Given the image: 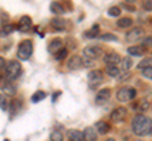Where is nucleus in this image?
<instances>
[{
  "label": "nucleus",
  "instance_id": "obj_18",
  "mask_svg": "<svg viewBox=\"0 0 152 141\" xmlns=\"http://www.w3.org/2000/svg\"><path fill=\"white\" fill-rule=\"evenodd\" d=\"M95 127H96V131H98V132H99V134H102V135L107 134L108 131L110 130V126H109L107 122H104V121H99V122H96Z\"/></svg>",
  "mask_w": 152,
  "mask_h": 141
},
{
  "label": "nucleus",
  "instance_id": "obj_16",
  "mask_svg": "<svg viewBox=\"0 0 152 141\" xmlns=\"http://www.w3.org/2000/svg\"><path fill=\"white\" fill-rule=\"evenodd\" d=\"M51 25H52L53 29L58 30V32H62L66 28V22L64 19H61V18H53V19L51 20Z\"/></svg>",
  "mask_w": 152,
  "mask_h": 141
},
{
  "label": "nucleus",
  "instance_id": "obj_25",
  "mask_svg": "<svg viewBox=\"0 0 152 141\" xmlns=\"http://www.w3.org/2000/svg\"><path fill=\"white\" fill-rule=\"evenodd\" d=\"M137 68L140 69H147V68H152V58H145L142 62L138 63Z\"/></svg>",
  "mask_w": 152,
  "mask_h": 141
},
{
  "label": "nucleus",
  "instance_id": "obj_24",
  "mask_svg": "<svg viewBox=\"0 0 152 141\" xmlns=\"http://www.w3.org/2000/svg\"><path fill=\"white\" fill-rule=\"evenodd\" d=\"M132 64H133V62H132V59L129 58V57H124L122 60H121V67H122V69L123 70H129V68L132 67Z\"/></svg>",
  "mask_w": 152,
  "mask_h": 141
},
{
  "label": "nucleus",
  "instance_id": "obj_10",
  "mask_svg": "<svg viewBox=\"0 0 152 141\" xmlns=\"http://www.w3.org/2000/svg\"><path fill=\"white\" fill-rule=\"evenodd\" d=\"M67 67L71 70L80 69L83 67V58L79 57V55H76V54L71 55V57L69 58V60H67Z\"/></svg>",
  "mask_w": 152,
  "mask_h": 141
},
{
  "label": "nucleus",
  "instance_id": "obj_32",
  "mask_svg": "<svg viewBox=\"0 0 152 141\" xmlns=\"http://www.w3.org/2000/svg\"><path fill=\"white\" fill-rule=\"evenodd\" d=\"M0 109L3 111L8 110V101H7V97L4 95H0Z\"/></svg>",
  "mask_w": 152,
  "mask_h": 141
},
{
  "label": "nucleus",
  "instance_id": "obj_6",
  "mask_svg": "<svg viewBox=\"0 0 152 141\" xmlns=\"http://www.w3.org/2000/svg\"><path fill=\"white\" fill-rule=\"evenodd\" d=\"M102 53H103V49H102V47H99V45H88L84 48L85 58H89L93 60L100 57Z\"/></svg>",
  "mask_w": 152,
  "mask_h": 141
},
{
  "label": "nucleus",
  "instance_id": "obj_19",
  "mask_svg": "<svg viewBox=\"0 0 152 141\" xmlns=\"http://www.w3.org/2000/svg\"><path fill=\"white\" fill-rule=\"evenodd\" d=\"M132 24H133V20L131 18H121V19L117 22V25L122 28V29H127V28L132 27Z\"/></svg>",
  "mask_w": 152,
  "mask_h": 141
},
{
  "label": "nucleus",
  "instance_id": "obj_23",
  "mask_svg": "<svg viewBox=\"0 0 152 141\" xmlns=\"http://www.w3.org/2000/svg\"><path fill=\"white\" fill-rule=\"evenodd\" d=\"M3 91L5 92V95H7V96H14V95H15V92H17L15 87L13 86V83H12V82H8V83L5 84V87L3 88Z\"/></svg>",
  "mask_w": 152,
  "mask_h": 141
},
{
  "label": "nucleus",
  "instance_id": "obj_11",
  "mask_svg": "<svg viewBox=\"0 0 152 141\" xmlns=\"http://www.w3.org/2000/svg\"><path fill=\"white\" fill-rule=\"evenodd\" d=\"M31 27H32V20H31V18H29V17H22L20 20H19V23H18L17 29H18L19 32H22V33H27L28 30L31 29Z\"/></svg>",
  "mask_w": 152,
  "mask_h": 141
},
{
  "label": "nucleus",
  "instance_id": "obj_35",
  "mask_svg": "<svg viewBox=\"0 0 152 141\" xmlns=\"http://www.w3.org/2000/svg\"><path fill=\"white\" fill-rule=\"evenodd\" d=\"M66 55H67V49H66V48H62V49H61V50L58 52V53L56 54V59L62 60V59L66 57Z\"/></svg>",
  "mask_w": 152,
  "mask_h": 141
},
{
  "label": "nucleus",
  "instance_id": "obj_21",
  "mask_svg": "<svg viewBox=\"0 0 152 141\" xmlns=\"http://www.w3.org/2000/svg\"><path fill=\"white\" fill-rule=\"evenodd\" d=\"M105 72H107L108 76H110V77H118L121 74V70L117 65H107Z\"/></svg>",
  "mask_w": 152,
  "mask_h": 141
},
{
  "label": "nucleus",
  "instance_id": "obj_40",
  "mask_svg": "<svg viewBox=\"0 0 152 141\" xmlns=\"http://www.w3.org/2000/svg\"><path fill=\"white\" fill-rule=\"evenodd\" d=\"M150 134L152 135V120H151V127H150Z\"/></svg>",
  "mask_w": 152,
  "mask_h": 141
},
{
  "label": "nucleus",
  "instance_id": "obj_8",
  "mask_svg": "<svg viewBox=\"0 0 152 141\" xmlns=\"http://www.w3.org/2000/svg\"><path fill=\"white\" fill-rule=\"evenodd\" d=\"M143 35H145L143 28L137 27V28H133L132 30H129L127 33L126 39H127V42H137V40L142 39V37H143Z\"/></svg>",
  "mask_w": 152,
  "mask_h": 141
},
{
  "label": "nucleus",
  "instance_id": "obj_27",
  "mask_svg": "<svg viewBox=\"0 0 152 141\" xmlns=\"http://www.w3.org/2000/svg\"><path fill=\"white\" fill-rule=\"evenodd\" d=\"M50 140L51 141H64V135L60 132V131H52L51 135H50Z\"/></svg>",
  "mask_w": 152,
  "mask_h": 141
},
{
  "label": "nucleus",
  "instance_id": "obj_30",
  "mask_svg": "<svg viewBox=\"0 0 152 141\" xmlns=\"http://www.w3.org/2000/svg\"><path fill=\"white\" fill-rule=\"evenodd\" d=\"M102 40H107V42H115L118 40L117 38V35H114V34H110V33H107V34H102L100 37H99Z\"/></svg>",
  "mask_w": 152,
  "mask_h": 141
},
{
  "label": "nucleus",
  "instance_id": "obj_1",
  "mask_svg": "<svg viewBox=\"0 0 152 141\" xmlns=\"http://www.w3.org/2000/svg\"><path fill=\"white\" fill-rule=\"evenodd\" d=\"M151 119L145 115H136L132 120V131L137 136H146L150 134Z\"/></svg>",
  "mask_w": 152,
  "mask_h": 141
},
{
  "label": "nucleus",
  "instance_id": "obj_33",
  "mask_svg": "<svg viewBox=\"0 0 152 141\" xmlns=\"http://www.w3.org/2000/svg\"><path fill=\"white\" fill-rule=\"evenodd\" d=\"M8 82H10V81H9V79L7 78L5 73H1V72H0V88L3 90V88L5 87V84H7Z\"/></svg>",
  "mask_w": 152,
  "mask_h": 141
},
{
  "label": "nucleus",
  "instance_id": "obj_20",
  "mask_svg": "<svg viewBox=\"0 0 152 141\" xmlns=\"http://www.w3.org/2000/svg\"><path fill=\"white\" fill-rule=\"evenodd\" d=\"M50 9H51V12H52V13H53V14H57V15H60V14H64V13H65V8L61 5L60 3H56V1H53V3L51 4Z\"/></svg>",
  "mask_w": 152,
  "mask_h": 141
},
{
  "label": "nucleus",
  "instance_id": "obj_39",
  "mask_svg": "<svg viewBox=\"0 0 152 141\" xmlns=\"http://www.w3.org/2000/svg\"><path fill=\"white\" fill-rule=\"evenodd\" d=\"M123 8H126L131 12H134V6H131V5H128V4H123Z\"/></svg>",
  "mask_w": 152,
  "mask_h": 141
},
{
  "label": "nucleus",
  "instance_id": "obj_5",
  "mask_svg": "<svg viewBox=\"0 0 152 141\" xmlns=\"http://www.w3.org/2000/svg\"><path fill=\"white\" fill-rule=\"evenodd\" d=\"M104 79V76H103V72L100 69H95V70H91L89 72L88 74V81H89V86L90 87H96L99 86Z\"/></svg>",
  "mask_w": 152,
  "mask_h": 141
},
{
  "label": "nucleus",
  "instance_id": "obj_13",
  "mask_svg": "<svg viewBox=\"0 0 152 141\" xmlns=\"http://www.w3.org/2000/svg\"><path fill=\"white\" fill-rule=\"evenodd\" d=\"M61 49H62V40L60 38L51 40V43L48 44V52L51 54H57Z\"/></svg>",
  "mask_w": 152,
  "mask_h": 141
},
{
  "label": "nucleus",
  "instance_id": "obj_14",
  "mask_svg": "<svg viewBox=\"0 0 152 141\" xmlns=\"http://www.w3.org/2000/svg\"><path fill=\"white\" fill-rule=\"evenodd\" d=\"M98 136H96V130L91 126H89L84 130V140L86 141H96Z\"/></svg>",
  "mask_w": 152,
  "mask_h": 141
},
{
  "label": "nucleus",
  "instance_id": "obj_17",
  "mask_svg": "<svg viewBox=\"0 0 152 141\" xmlns=\"http://www.w3.org/2000/svg\"><path fill=\"white\" fill-rule=\"evenodd\" d=\"M70 141H84V132L79 130H70L67 132Z\"/></svg>",
  "mask_w": 152,
  "mask_h": 141
},
{
  "label": "nucleus",
  "instance_id": "obj_2",
  "mask_svg": "<svg viewBox=\"0 0 152 141\" xmlns=\"http://www.w3.org/2000/svg\"><path fill=\"white\" fill-rule=\"evenodd\" d=\"M5 76L9 81H14V79H17L19 76L22 74V65L19 62H15V60H12V62H9L5 67Z\"/></svg>",
  "mask_w": 152,
  "mask_h": 141
},
{
  "label": "nucleus",
  "instance_id": "obj_36",
  "mask_svg": "<svg viewBox=\"0 0 152 141\" xmlns=\"http://www.w3.org/2000/svg\"><path fill=\"white\" fill-rule=\"evenodd\" d=\"M150 45H152V37H147V38H145L143 39V42H142V47H147L148 48Z\"/></svg>",
  "mask_w": 152,
  "mask_h": 141
},
{
  "label": "nucleus",
  "instance_id": "obj_31",
  "mask_svg": "<svg viewBox=\"0 0 152 141\" xmlns=\"http://www.w3.org/2000/svg\"><path fill=\"white\" fill-rule=\"evenodd\" d=\"M121 8L119 6H112V8H109V10H108V14L110 17H119L121 15Z\"/></svg>",
  "mask_w": 152,
  "mask_h": 141
},
{
  "label": "nucleus",
  "instance_id": "obj_41",
  "mask_svg": "<svg viewBox=\"0 0 152 141\" xmlns=\"http://www.w3.org/2000/svg\"><path fill=\"white\" fill-rule=\"evenodd\" d=\"M107 141H115V140H114V139H108Z\"/></svg>",
  "mask_w": 152,
  "mask_h": 141
},
{
  "label": "nucleus",
  "instance_id": "obj_12",
  "mask_svg": "<svg viewBox=\"0 0 152 141\" xmlns=\"http://www.w3.org/2000/svg\"><path fill=\"white\" fill-rule=\"evenodd\" d=\"M121 55L118 53H108L104 55V63L107 65H117L118 63H121Z\"/></svg>",
  "mask_w": 152,
  "mask_h": 141
},
{
  "label": "nucleus",
  "instance_id": "obj_9",
  "mask_svg": "<svg viewBox=\"0 0 152 141\" xmlns=\"http://www.w3.org/2000/svg\"><path fill=\"white\" fill-rule=\"evenodd\" d=\"M110 98V90L109 88H103L96 93V97H95V102L96 105H104L105 102L109 101Z\"/></svg>",
  "mask_w": 152,
  "mask_h": 141
},
{
  "label": "nucleus",
  "instance_id": "obj_3",
  "mask_svg": "<svg viewBox=\"0 0 152 141\" xmlns=\"http://www.w3.org/2000/svg\"><path fill=\"white\" fill-rule=\"evenodd\" d=\"M33 53V44L29 39L23 40L20 44L18 45V50H17V55L19 59L22 60H27L28 58L32 55Z\"/></svg>",
  "mask_w": 152,
  "mask_h": 141
},
{
  "label": "nucleus",
  "instance_id": "obj_37",
  "mask_svg": "<svg viewBox=\"0 0 152 141\" xmlns=\"http://www.w3.org/2000/svg\"><path fill=\"white\" fill-rule=\"evenodd\" d=\"M143 9L146 12H152V0H148V1H145L143 3Z\"/></svg>",
  "mask_w": 152,
  "mask_h": 141
},
{
  "label": "nucleus",
  "instance_id": "obj_34",
  "mask_svg": "<svg viewBox=\"0 0 152 141\" xmlns=\"http://www.w3.org/2000/svg\"><path fill=\"white\" fill-rule=\"evenodd\" d=\"M142 77H145L147 79H151L152 81V68H147V69H142Z\"/></svg>",
  "mask_w": 152,
  "mask_h": 141
},
{
  "label": "nucleus",
  "instance_id": "obj_28",
  "mask_svg": "<svg viewBox=\"0 0 152 141\" xmlns=\"http://www.w3.org/2000/svg\"><path fill=\"white\" fill-rule=\"evenodd\" d=\"M98 30H99V25H94L91 29L85 33V37H88V38H95V37L98 35V33H99Z\"/></svg>",
  "mask_w": 152,
  "mask_h": 141
},
{
  "label": "nucleus",
  "instance_id": "obj_7",
  "mask_svg": "<svg viewBox=\"0 0 152 141\" xmlns=\"http://www.w3.org/2000/svg\"><path fill=\"white\" fill-rule=\"evenodd\" d=\"M126 117H127V109L121 106V107H117V109L112 112L110 120L113 122H115V124H119V122H123L126 120Z\"/></svg>",
  "mask_w": 152,
  "mask_h": 141
},
{
  "label": "nucleus",
  "instance_id": "obj_15",
  "mask_svg": "<svg viewBox=\"0 0 152 141\" xmlns=\"http://www.w3.org/2000/svg\"><path fill=\"white\" fill-rule=\"evenodd\" d=\"M127 52H128V54L134 55V57H141L142 54H145L146 48L142 45H133V47H129V48L127 49Z\"/></svg>",
  "mask_w": 152,
  "mask_h": 141
},
{
  "label": "nucleus",
  "instance_id": "obj_42",
  "mask_svg": "<svg viewBox=\"0 0 152 141\" xmlns=\"http://www.w3.org/2000/svg\"><path fill=\"white\" fill-rule=\"evenodd\" d=\"M136 141H142V140H136Z\"/></svg>",
  "mask_w": 152,
  "mask_h": 141
},
{
  "label": "nucleus",
  "instance_id": "obj_22",
  "mask_svg": "<svg viewBox=\"0 0 152 141\" xmlns=\"http://www.w3.org/2000/svg\"><path fill=\"white\" fill-rule=\"evenodd\" d=\"M14 30H15V25H13V24H5V25L1 28V30H0V37L12 34Z\"/></svg>",
  "mask_w": 152,
  "mask_h": 141
},
{
  "label": "nucleus",
  "instance_id": "obj_38",
  "mask_svg": "<svg viewBox=\"0 0 152 141\" xmlns=\"http://www.w3.org/2000/svg\"><path fill=\"white\" fill-rule=\"evenodd\" d=\"M4 67H5V59L3 57H0V69H3Z\"/></svg>",
  "mask_w": 152,
  "mask_h": 141
},
{
  "label": "nucleus",
  "instance_id": "obj_4",
  "mask_svg": "<svg viewBox=\"0 0 152 141\" xmlns=\"http://www.w3.org/2000/svg\"><path fill=\"white\" fill-rule=\"evenodd\" d=\"M137 92L133 87H122L119 91L117 92V100L121 102H127L131 101L136 97Z\"/></svg>",
  "mask_w": 152,
  "mask_h": 141
},
{
  "label": "nucleus",
  "instance_id": "obj_29",
  "mask_svg": "<svg viewBox=\"0 0 152 141\" xmlns=\"http://www.w3.org/2000/svg\"><path fill=\"white\" fill-rule=\"evenodd\" d=\"M19 109H20V102L17 101V100H13L10 102V107H9L10 112L12 114H17V112L19 111Z\"/></svg>",
  "mask_w": 152,
  "mask_h": 141
},
{
  "label": "nucleus",
  "instance_id": "obj_26",
  "mask_svg": "<svg viewBox=\"0 0 152 141\" xmlns=\"http://www.w3.org/2000/svg\"><path fill=\"white\" fill-rule=\"evenodd\" d=\"M46 92H43V91H37L34 95L32 96V102H34V103H37V102H39V101H42L43 98H46Z\"/></svg>",
  "mask_w": 152,
  "mask_h": 141
}]
</instances>
